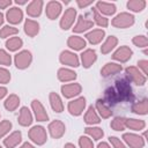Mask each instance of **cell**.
<instances>
[{
  "mask_svg": "<svg viewBox=\"0 0 148 148\" xmlns=\"http://www.w3.org/2000/svg\"><path fill=\"white\" fill-rule=\"evenodd\" d=\"M111 127L114 131H123L126 127L125 126V118H123V117H116L111 121Z\"/></svg>",
  "mask_w": 148,
  "mask_h": 148,
  "instance_id": "39",
  "label": "cell"
},
{
  "mask_svg": "<svg viewBox=\"0 0 148 148\" xmlns=\"http://www.w3.org/2000/svg\"><path fill=\"white\" fill-rule=\"evenodd\" d=\"M60 62L64 64V65H68V66H72V67H77L80 64H79V58L75 53L71 52V51H62L60 53Z\"/></svg>",
  "mask_w": 148,
  "mask_h": 148,
  "instance_id": "12",
  "label": "cell"
},
{
  "mask_svg": "<svg viewBox=\"0 0 148 148\" xmlns=\"http://www.w3.org/2000/svg\"><path fill=\"white\" fill-rule=\"evenodd\" d=\"M133 43L138 46V47H147L148 45V39L146 36L140 35V36H135L133 38Z\"/></svg>",
  "mask_w": 148,
  "mask_h": 148,
  "instance_id": "40",
  "label": "cell"
},
{
  "mask_svg": "<svg viewBox=\"0 0 148 148\" xmlns=\"http://www.w3.org/2000/svg\"><path fill=\"white\" fill-rule=\"evenodd\" d=\"M0 148H2V147H1V146H0Z\"/></svg>",
  "mask_w": 148,
  "mask_h": 148,
  "instance_id": "55",
  "label": "cell"
},
{
  "mask_svg": "<svg viewBox=\"0 0 148 148\" xmlns=\"http://www.w3.org/2000/svg\"><path fill=\"white\" fill-rule=\"evenodd\" d=\"M81 90L82 88L79 83H69V84H64L61 87V92L66 98H72L74 96H77L81 92Z\"/></svg>",
  "mask_w": 148,
  "mask_h": 148,
  "instance_id": "13",
  "label": "cell"
},
{
  "mask_svg": "<svg viewBox=\"0 0 148 148\" xmlns=\"http://www.w3.org/2000/svg\"><path fill=\"white\" fill-rule=\"evenodd\" d=\"M132 54H133V51H132L128 46L123 45V46H120L119 49H117V51L112 54V58H113L114 60L120 61V62H126V61H128V60L131 59Z\"/></svg>",
  "mask_w": 148,
  "mask_h": 148,
  "instance_id": "9",
  "label": "cell"
},
{
  "mask_svg": "<svg viewBox=\"0 0 148 148\" xmlns=\"http://www.w3.org/2000/svg\"><path fill=\"white\" fill-rule=\"evenodd\" d=\"M102 99L112 111V114L113 112H126L135 99L130 79L126 75H116L112 82H109L104 89Z\"/></svg>",
  "mask_w": 148,
  "mask_h": 148,
  "instance_id": "1",
  "label": "cell"
},
{
  "mask_svg": "<svg viewBox=\"0 0 148 148\" xmlns=\"http://www.w3.org/2000/svg\"><path fill=\"white\" fill-rule=\"evenodd\" d=\"M66 131L65 124L61 120H53L49 124V132L53 139H59L64 135Z\"/></svg>",
  "mask_w": 148,
  "mask_h": 148,
  "instance_id": "8",
  "label": "cell"
},
{
  "mask_svg": "<svg viewBox=\"0 0 148 148\" xmlns=\"http://www.w3.org/2000/svg\"><path fill=\"white\" fill-rule=\"evenodd\" d=\"M104 36H105L104 30H102V29H95V30H91L90 32H88L86 35V38L88 39V42L90 44H94L95 45V44H98L104 38Z\"/></svg>",
  "mask_w": 148,
  "mask_h": 148,
  "instance_id": "21",
  "label": "cell"
},
{
  "mask_svg": "<svg viewBox=\"0 0 148 148\" xmlns=\"http://www.w3.org/2000/svg\"><path fill=\"white\" fill-rule=\"evenodd\" d=\"M10 80V73L6 69L0 67V83H8Z\"/></svg>",
  "mask_w": 148,
  "mask_h": 148,
  "instance_id": "44",
  "label": "cell"
},
{
  "mask_svg": "<svg viewBox=\"0 0 148 148\" xmlns=\"http://www.w3.org/2000/svg\"><path fill=\"white\" fill-rule=\"evenodd\" d=\"M121 65L119 64H116V62H108L105 64V66L102 68L101 71V74L103 76H111V75H117L118 73L121 72Z\"/></svg>",
  "mask_w": 148,
  "mask_h": 148,
  "instance_id": "16",
  "label": "cell"
},
{
  "mask_svg": "<svg viewBox=\"0 0 148 148\" xmlns=\"http://www.w3.org/2000/svg\"><path fill=\"white\" fill-rule=\"evenodd\" d=\"M128 9L133 12H140L146 7V1L145 0H130L127 2Z\"/></svg>",
  "mask_w": 148,
  "mask_h": 148,
  "instance_id": "36",
  "label": "cell"
},
{
  "mask_svg": "<svg viewBox=\"0 0 148 148\" xmlns=\"http://www.w3.org/2000/svg\"><path fill=\"white\" fill-rule=\"evenodd\" d=\"M109 140H110L111 145L113 146V148H127V147L120 141V139H118V138H116V136H110Z\"/></svg>",
  "mask_w": 148,
  "mask_h": 148,
  "instance_id": "45",
  "label": "cell"
},
{
  "mask_svg": "<svg viewBox=\"0 0 148 148\" xmlns=\"http://www.w3.org/2000/svg\"><path fill=\"white\" fill-rule=\"evenodd\" d=\"M84 132H86L88 135H90L94 140H99V139H102V136L104 135L103 130L99 128V127H86V128H84Z\"/></svg>",
  "mask_w": 148,
  "mask_h": 148,
  "instance_id": "35",
  "label": "cell"
},
{
  "mask_svg": "<svg viewBox=\"0 0 148 148\" xmlns=\"http://www.w3.org/2000/svg\"><path fill=\"white\" fill-rule=\"evenodd\" d=\"M22 44H23V42L20 37H12L6 42V47L9 51H16L22 46Z\"/></svg>",
  "mask_w": 148,
  "mask_h": 148,
  "instance_id": "34",
  "label": "cell"
},
{
  "mask_svg": "<svg viewBox=\"0 0 148 148\" xmlns=\"http://www.w3.org/2000/svg\"><path fill=\"white\" fill-rule=\"evenodd\" d=\"M125 126L134 130V131H140L143 130L146 126V123L141 119H134V118H130V119H125Z\"/></svg>",
  "mask_w": 148,
  "mask_h": 148,
  "instance_id": "32",
  "label": "cell"
},
{
  "mask_svg": "<svg viewBox=\"0 0 148 148\" xmlns=\"http://www.w3.org/2000/svg\"><path fill=\"white\" fill-rule=\"evenodd\" d=\"M79 145L81 148H94V145H92V141L91 139H89L88 136H80L79 139Z\"/></svg>",
  "mask_w": 148,
  "mask_h": 148,
  "instance_id": "43",
  "label": "cell"
},
{
  "mask_svg": "<svg viewBox=\"0 0 148 148\" xmlns=\"http://www.w3.org/2000/svg\"><path fill=\"white\" fill-rule=\"evenodd\" d=\"M123 139L131 148H142L145 146L143 139L140 135H136L133 133H125L123 135Z\"/></svg>",
  "mask_w": 148,
  "mask_h": 148,
  "instance_id": "11",
  "label": "cell"
},
{
  "mask_svg": "<svg viewBox=\"0 0 148 148\" xmlns=\"http://www.w3.org/2000/svg\"><path fill=\"white\" fill-rule=\"evenodd\" d=\"M86 108V98L79 97L74 101H71L68 103V111L73 116H80Z\"/></svg>",
  "mask_w": 148,
  "mask_h": 148,
  "instance_id": "7",
  "label": "cell"
},
{
  "mask_svg": "<svg viewBox=\"0 0 148 148\" xmlns=\"http://www.w3.org/2000/svg\"><path fill=\"white\" fill-rule=\"evenodd\" d=\"M58 79L62 82H68L76 79V73L68 68H60L58 71Z\"/></svg>",
  "mask_w": 148,
  "mask_h": 148,
  "instance_id": "26",
  "label": "cell"
},
{
  "mask_svg": "<svg viewBox=\"0 0 148 148\" xmlns=\"http://www.w3.org/2000/svg\"><path fill=\"white\" fill-rule=\"evenodd\" d=\"M46 15L50 20H54L59 16L61 12V3L59 1H50L46 5Z\"/></svg>",
  "mask_w": 148,
  "mask_h": 148,
  "instance_id": "14",
  "label": "cell"
},
{
  "mask_svg": "<svg viewBox=\"0 0 148 148\" xmlns=\"http://www.w3.org/2000/svg\"><path fill=\"white\" fill-rule=\"evenodd\" d=\"M3 23V14L0 12V25Z\"/></svg>",
  "mask_w": 148,
  "mask_h": 148,
  "instance_id": "54",
  "label": "cell"
},
{
  "mask_svg": "<svg viewBox=\"0 0 148 148\" xmlns=\"http://www.w3.org/2000/svg\"><path fill=\"white\" fill-rule=\"evenodd\" d=\"M84 121L89 125H92V124H98L101 120H99V117L97 116L96 111H95V108L92 105H90L84 114Z\"/></svg>",
  "mask_w": 148,
  "mask_h": 148,
  "instance_id": "31",
  "label": "cell"
},
{
  "mask_svg": "<svg viewBox=\"0 0 148 148\" xmlns=\"http://www.w3.org/2000/svg\"><path fill=\"white\" fill-rule=\"evenodd\" d=\"M10 5H12L10 0H0V9H3V8H6Z\"/></svg>",
  "mask_w": 148,
  "mask_h": 148,
  "instance_id": "48",
  "label": "cell"
},
{
  "mask_svg": "<svg viewBox=\"0 0 148 148\" xmlns=\"http://www.w3.org/2000/svg\"><path fill=\"white\" fill-rule=\"evenodd\" d=\"M91 13H92V15H94V18H95V22L99 25V27H108V24H109V20L106 18V17H104V16H102L101 14H99V12L94 7V8H91Z\"/></svg>",
  "mask_w": 148,
  "mask_h": 148,
  "instance_id": "37",
  "label": "cell"
},
{
  "mask_svg": "<svg viewBox=\"0 0 148 148\" xmlns=\"http://www.w3.org/2000/svg\"><path fill=\"white\" fill-rule=\"evenodd\" d=\"M138 65H139V67L142 69L143 75H146V74L148 73V61H147V60H139V61H138Z\"/></svg>",
  "mask_w": 148,
  "mask_h": 148,
  "instance_id": "46",
  "label": "cell"
},
{
  "mask_svg": "<svg viewBox=\"0 0 148 148\" xmlns=\"http://www.w3.org/2000/svg\"><path fill=\"white\" fill-rule=\"evenodd\" d=\"M20 148H35V147H34L31 143H29V142H24Z\"/></svg>",
  "mask_w": 148,
  "mask_h": 148,
  "instance_id": "51",
  "label": "cell"
},
{
  "mask_svg": "<svg viewBox=\"0 0 148 148\" xmlns=\"http://www.w3.org/2000/svg\"><path fill=\"white\" fill-rule=\"evenodd\" d=\"M32 123V116L31 112L27 106L21 108L20 110V116H18V124L21 126H29Z\"/></svg>",
  "mask_w": 148,
  "mask_h": 148,
  "instance_id": "24",
  "label": "cell"
},
{
  "mask_svg": "<svg viewBox=\"0 0 148 148\" xmlns=\"http://www.w3.org/2000/svg\"><path fill=\"white\" fill-rule=\"evenodd\" d=\"M42 8H43V1H40V0H34V1H31L28 5L27 13H28V15H30L32 17H37V16L40 15Z\"/></svg>",
  "mask_w": 148,
  "mask_h": 148,
  "instance_id": "20",
  "label": "cell"
},
{
  "mask_svg": "<svg viewBox=\"0 0 148 148\" xmlns=\"http://www.w3.org/2000/svg\"><path fill=\"white\" fill-rule=\"evenodd\" d=\"M75 16H76V10L74 8H72V7L67 8L65 10L61 20H60V27H61V29H64V30L69 29L72 27L74 20H75Z\"/></svg>",
  "mask_w": 148,
  "mask_h": 148,
  "instance_id": "6",
  "label": "cell"
},
{
  "mask_svg": "<svg viewBox=\"0 0 148 148\" xmlns=\"http://www.w3.org/2000/svg\"><path fill=\"white\" fill-rule=\"evenodd\" d=\"M29 138L36 145H44L47 140L46 131L43 126H34L29 130Z\"/></svg>",
  "mask_w": 148,
  "mask_h": 148,
  "instance_id": "3",
  "label": "cell"
},
{
  "mask_svg": "<svg viewBox=\"0 0 148 148\" xmlns=\"http://www.w3.org/2000/svg\"><path fill=\"white\" fill-rule=\"evenodd\" d=\"M17 32H18V29L17 28L12 27V25H5L0 30V37L1 38H6V37H9L12 35H15Z\"/></svg>",
  "mask_w": 148,
  "mask_h": 148,
  "instance_id": "38",
  "label": "cell"
},
{
  "mask_svg": "<svg viewBox=\"0 0 148 148\" xmlns=\"http://www.w3.org/2000/svg\"><path fill=\"white\" fill-rule=\"evenodd\" d=\"M131 110H132V112H134L136 114H147V112H148V101L146 98H143L141 101L134 102L131 106Z\"/></svg>",
  "mask_w": 148,
  "mask_h": 148,
  "instance_id": "23",
  "label": "cell"
},
{
  "mask_svg": "<svg viewBox=\"0 0 148 148\" xmlns=\"http://www.w3.org/2000/svg\"><path fill=\"white\" fill-rule=\"evenodd\" d=\"M112 25L116 28H128L131 25H133L134 23V16L130 13H120L118 14L114 18H112Z\"/></svg>",
  "mask_w": 148,
  "mask_h": 148,
  "instance_id": "2",
  "label": "cell"
},
{
  "mask_svg": "<svg viewBox=\"0 0 148 148\" xmlns=\"http://www.w3.org/2000/svg\"><path fill=\"white\" fill-rule=\"evenodd\" d=\"M22 140V133L20 131H15L12 134H9L5 140H3V145L7 148H14L16 147Z\"/></svg>",
  "mask_w": 148,
  "mask_h": 148,
  "instance_id": "19",
  "label": "cell"
},
{
  "mask_svg": "<svg viewBox=\"0 0 148 148\" xmlns=\"http://www.w3.org/2000/svg\"><path fill=\"white\" fill-rule=\"evenodd\" d=\"M92 25H94V22L91 20H88V18L83 17V15H80L79 18H77V23L73 28V31H75V32H83V31L92 28Z\"/></svg>",
  "mask_w": 148,
  "mask_h": 148,
  "instance_id": "18",
  "label": "cell"
},
{
  "mask_svg": "<svg viewBox=\"0 0 148 148\" xmlns=\"http://www.w3.org/2000/svg\"><path fill=\"white\" fill-rule=\"evenodd\" d=\"M50 103H51V106H52L53 111H56V112H61V111L64 110L62 101H61V98L59 97L58 94H56V92H50Z\"/></svg>",
  "mask_w": 148,
  "mask_h": 148,
  "instance_id": "29",
  "label": "cell"
},
{
  "mask_svg": "<svg viewBox=\"0 0 148 148\" xmlns=\"http://www.w3.org/2000/svg\"><path fill=\"white\" fill-rule=\"evenodd\" d=\"M18 104H20V98H18V96L15 95V94L9 95V96L6 98V101H5V108H6L8 111H14V110H16V108L18 106Z\"/></svg>",
  "mask_w": 148,
  "mask_h": 148,
  "instance_id": "33",
  "label": "cell"
},
{
  "mask_svg": "<svg viewBox=\"0 0 148 148\" xmlns=\"http://www.w3.org/2000/svg\"><path fill=\"white\" fill-rule=\"evenodd\" d=\"M117 43H118V39H117L114 36H109V37L106 38V40L102 44V46H101V52H102L103 54H106V53L111 52V50L114 49V46L117 45Z\"/></svg>",
  "mask_w": 148,
  "mask_h": 148,
  "instance_id": "28",
  "label": "cell"
},
{
  "mask_svg": "<svg viewBox=\"0 0 148 148\" xmlns=\"http://www.w3.org/2000/svg\"><path fill=\"white\" fill-rule=\"evenodd\" d=\"M96 109L99 112L102 118H109V117L112 116V111L109 109V106L104 103V101L102 98H98L96 101Z\"/></svg>",
  "mask_w": 148,
  "mask_h": 148,
  "instance_id": "30",
  "label": "cell"
},
{
  "mask_svg": "<svg viewBox=\"0 0 148 148\" xmlns=\"http://www.w3.org/2000/svg\"><path fill=\"white\" fill-rule=\"evenodd\" d=\"M96 59H97L96 52H95L94 50H91V49H88V50L83 51L82 54H81L82 65H83V67H86V68H89V67L96 61Z\"/></svg>",
  "mask_w": 148,
  "mask_h": 148,
  "instance_id": "15",
  "label": "cell"
},
{
  "mask_svg": "<svg viewBox=\"0 0 148 148\" xmlns=\"http://www.w3.org/2000/svg\"><path fill=\"white\" fill-rule=\"evenodd\" d=\"M64 148H76V147H75V146H74L73 143H66Z\"/></svg>",
  "mask_w": 148,
  "mask_h": 148,
  "instance_id": "52",
  "label": "cell"
},
{
  "mask_svg": "<svg viewBox=\"0 0 148 148\" xmlns=\"http://www.w3.org/2000/svg\"><path fill=\"white\" fill-rule=\"evenodd\" d=\"M10 62H12V57L9 56V53H7L5 50L0 49V65L9 66Z\"/></svg>",
  "mask_w": 148,
  "mask_h": 148,
  "instance_id": "41",
  "label": "cell"
},
{
  "mask_svg": "<svg viewBox=\"0 0 148 148\" xmlns=\"http://www.w3.org/2000/svg\"><path fill=\"white\" fill-rule=\"evenodd\" d=\"M15 2H16L17 5H24V3L27 2V1H25V0H16Z\"/></svg>",
  "mask_w": 148,
  "mask_h": 148,
  "instance_id": "53",
  "label": "cell"
},
{
  "mask_svg": "<svg viewBox=\"0 0 148 148\" xmlns=\"http://www.w3.org/2000/svg\"><path fill=\"white\" fill-rule=\"evenodd\" d=\"M67 45L74 50H82L86 46V40L79 36H71L67 40Z\"/></svg>",
  "mask_w": 148,
  "mask_h": 148,
  "instance_id": "27",
  "label": "cell"
},
{
  "mask_svg": "<svg viewBox=\"0 0 148 148\" xmlns=\"http://www.w3.org/2000/svg\"><path fill=\"white\" fill-rule=\"evenodd\" d=\"M6 16H7V20H8L9 23L17 24V23H20V22L22 21V18H23V13H22V10H21L20 8L13 7V8L8 9Z\"/></svg>",
  "mask_w": 148,
  "mask_h": 148,
  "instance_id": "17",
  "label": "cell"
},
{
  "mask_svg": "<svg viewBox=\"0 0 148 148\" xmlns=\"http://www.w3.org/2000/svg\"><path fill=\"white\" fill-rule=\"evenodd\" d=\"M125 75L130 79V81L134 82L138 86H143L146 83V75H143L136 67L134 66H130L125 69Z\"/></svg>",
  "mask_w": 148,
  "mask_h": 148,
  "instance_id": "5",
  "label": "cell"
},
{
  "mask_svg": "<svg viewBox=\"0 0 148 148\" xmlns=\"http://www.w3.org/2000/svg\"><path fill=\"white\" fill-rule=\"evenodd\" d=\"M31 60H32V56H31V52L28 50H23L17 54H15L14 57V62L16 67L20 69H24L29 67V65L31 64Z\"/></svg>",
  "mask_w": 148,
  "mask_h": 148,
  "instance_id": "4",
  "label": "cell"
},
{
  "mask_svg": "<svg viewBox=\"0 0 148 148\" xmlns=\"http://www.w3.org/2000/svg\"><path fill=\"white\" fill-rule=\"evenodd\" d=\"M97 148H111L106 142H101L98 146H97Z\"/></svg>",
  "mask_w": 148,
  "mask_h": 148,
  "instance_id": "50",
  "label": "cell"
},
{
  "mask_svg": "<svg viewBox=\"0 0 148 148\" xmlns=\"http://www.w3.org/2000/svg\"><path fill=\"white\" fill-rule=\"evenodd\" d=\"M38 31H39V24L34 20L27 18L25 22H24V32L28 36L34 37L38 34Z\"/></svg>",
  "mask_w": 148,
  "mask_h": 148,
  "instance_id": "22",
  "label": "cell"
},
{
  "mask_svg": "<svg viewBox=\"0 0 148 148\" xmlns=\"http://www.w3.org/2000/svg\"><path fill=\"white\" fill-rule=\"evenodd\" d=\"M98 12L105 14V15H112L116 12V6L114 3H110V2H104V1H98L96 3L95 7Z\"/></svg>",
  "mask_w": 148,
  "mask_h": 148,
  "instance_id": "25",
  "label": "cell"
},
{
  "mask_svg": "<svg viewBox=\"0 0 148 148\" xmlns=\"http://www.w3.org/2000/svg\"><path fill=\"white\" fill-rule=\"evenodd\" d=\"M76 3H77V6H79L80 8H84V7L89 6V5H91L92 1H91V0H77Z\"/></svg>",
  "mask_w": 148,
  "mask_h": 148,
  "instance_id": "47",
  "label": "cell"
},
{
  "mask_svg": "<svg viewBox=\"0 0 148 148\" xmlns=\"http://www.w3.org/2000/svg\"><path fill=\"white\" fill-rule=\"evenodd\" d=\"M31 108L35 112V117L38 121H46L49 120V116L46 113V110L44 109L43 104L38 99H34L31 102Z\"/></svg>",
  "mask_w": 148,
  "mask_h": 148,
  "instance_id": "10",
  "label": "cell"
},
{
  "mask_svg": "<svg viewBox=\"0 0 148 148\" xmlns=\"http://www.w3.org/2000/svg\"><path fill=\"white\" fill-rule=\"evenodd\" d=\"M6 94H7V88H5V87H0V99L3 98V97L6 96Z\"/></svg>",
  "mask_w": 148,
  "mask_h": 148,
  "instance_id": "49",
  "label": "cell"
},
{
  "mask_svg": "<svg viewBox=\"0 0 148 148\" xmlns=\"http://www.w3.org/2000/svg\"><path fill=\"white\" fill-rule=\"evenodd\" d=\"M10 128H12V123L9 120H2L0 123V139L3 135H6Z\"/></svg>",
  "mask_w": 148,
  "mask_h": 148,
  "instance_id": "42",
  "label": "cell"
}]
</instances>
